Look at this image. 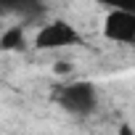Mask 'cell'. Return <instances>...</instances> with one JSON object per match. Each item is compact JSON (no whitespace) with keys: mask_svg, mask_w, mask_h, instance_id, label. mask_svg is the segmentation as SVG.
Returning <instances> with one entry per match:
<instances>
[{"mask_svg":"<svg viewBox=\"0 0 135 135\" xmlns=\"http://www.w3.org/2000/svg\"><path fill=\"white\" fill-rule=\"evenodd\" d=\"M42 6L40 0H0V11L3 13H21V16H32L37 13Z\"/></svg>","mask_w":135,"mask_h":135,"instance_id":"obj_4","label":"cell"},{"mask_svg":"<svg viewBox=\"0 0 135 135\" xmlns=\"http://www.w3.org/2000/svg\"><path fill=\"white\" fill-rule=\"evenodd\" d=\"M58 103L69 114H90L98 103L93 82H72L58 90Z\"/></svg>","mask_w":135,"mask_h":135,"instance_id":"obj_1","label":"cell"},{"mask_svg":"<svg viewBox=\"0 0 135 135\" xmlns=\"http://www.w3.org/2000/svg\"><path fill=\"white\" fill-rule=\"evenodd\" d=\"M106 8H124V11H135V0H98Z\"/></svg>","mask_w":135,"mask_h":135,"instance_id":"obj_6","label":"cell"},{"mask_svg":"<svg viewBox=\"0 0 135 135\" xmlns=\"http://www.w3.org/2000/svg\"><path fill=\"white\" fill-rule=\"evenodd\" d=\"M69 45H80V35L66 21H50L35 37V48H40V50H58V48H69Z\"/></svg>","mask_w":135,"mask_h":135,"instance_id":"obj_2","label":"cell"},{"mask_svg":"<svg viewBox=\"0 0 135 135\" xmlns=\"http://www.w3.org/2000/svg\"><path fill=\"white\" fill-rule=\"evenodd\" d=\"M21 45H24V29H19V27L8 29L3 37H0V48L3 50H19Z\"/></svg>","mask_w":135,"mask_h":135,"instance_id":"obj_5","label":"cell"},{"mask_svg":"<svg viewBox=\"0 0 135 135\" xmlns=\"http://www.w3.org/2000/svg\"><path fill=\"white\" fill-rule=\"evenodd\" d=\"M103 35L114 42L135 45V11L124 8H111L106 21H103Z\"/></svg>","mask_w":135,"mask_h":135,"instance_id":"obj_3","label":"cell"},{"mask_svg":"<svg viewBox=\"0 0 135 135\" xmlns=\"http://www.w3.org/2000/svg\"><path fill=\"white\" fill-rule=\"evenodd\" d=\"M69 69H72V66L66 64V61H58V64L53 66V72H56V74H69Z\"/></svg>","mask_w":135,"mask_h":135,"instance_id":"obj_7","label":"cell"}]
</instances>
